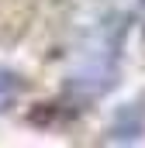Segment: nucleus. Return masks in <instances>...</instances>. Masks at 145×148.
<instances>
[{"instance_id": "nucleus-1", "label": "nucleus", "mask_w": 145, "mask_h": 148, "mask_svg": "<svg viewBox=\"0 0 145 148\" xmlns=\"http://www.w3.org/2000/svg\"><path fill=\"white\" fill-rule=\"evenodd\" d=\"M21 93H24V76L0 66V110L14 107V103L21 100Z\"/></svg>"}, {"instance_id": "nucleus-2", "label": "nucleus", "mask_w": 145, "mask_h": 148, "mask_svg": "<svg viewBox=\"0 0 145 148\" xmlns=\"http://www.w3.org/2000/svg\"><path fill=\"white\" fill-rule=\"evenodd\" d=\"M142 55H145V28H142Z\"/></svg>"}]
</instances>
